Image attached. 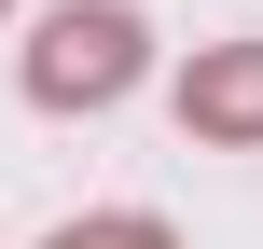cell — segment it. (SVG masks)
<instances>
[{
	"instance_id": "cell-2",
	"label": "cell",
	"mask_w": 263,
	"mask_h": 249,
	"mask_svg": "<svg viewBox=\"0 0 263 249\" xmlns=\"http://www.w3.org/2000/svg\"><path fill=\"white\" fill-rule=\"evenodd\" d=\"M180 125L194 139H263V42H208L180 69Z\"/></svg>"
},
{
	"instance_id": "cell-3",
	"label": "cell",
	"mask_w": 263,
	"mask_h": 249,
	"mask_svg": "<svg viewBox=\"0 0 263 249\" xmlns=\"http://www.w3.org/2000/svg\"><path fill=\"white\" fill-rule=\"evenodd\" d=\"M55 249H166V222H69Z\"/></svg>"
},
{
	"instance_id": "cell-1",
	"label": "cell",
	"mask_w": 263,
	"mask_h": 249,
	"mask_svg": "<svg viewBox=\"0 0 263 249\" xmlns=\"http://www.w3.org/2000/svg\"><path fill=\"white\" fill-rule=\"evenodd\" d=\"M125 83H139V14H125V0L42 14V42H28V97H42V111H111Z\"/></svg>"
}]
</instances>
